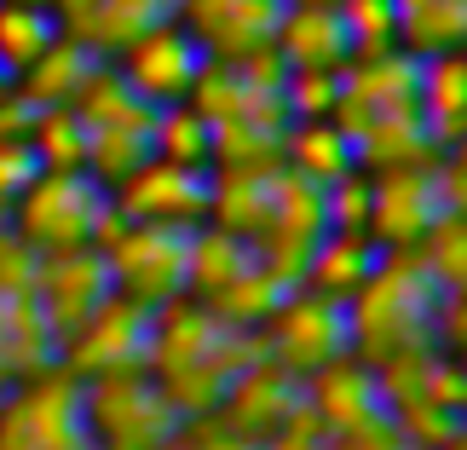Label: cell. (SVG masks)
Returning <instances> with one entry per match:
<instances>
[{
    "mask_svg": "<svg viewBox=\"0 0 467 450\" xmlns=\"http://www.w3.org/2000/svg\"><path fill=\"white\" fill-rule=\"evenodd\" d=\"M260 358V330L220 318L208 300L179 295L168 306H156L150 323V358L145 370L156 375V387L168 392V404L185 422H202L220 410L225 387Z\"/></svg>",
    "mask_w": 467,
    "mask_h": 450,
    "instance_id": "obj_1",
    "label": "cell"
},
{
    "mask_svg": "<svg viewBox=\"0 0 467 450\" xmlns=\"http://www.w3.org/2000/svg\"><path fill=\"white\" fill-rule=\"evenodd\" d=\"M439 312H444V289L433 283L416 248H381L364 289L347 300L352 358L387 364V358L439 347Z\"/></svg>",
    "mask_w": 467,
    "mask_h": 450,
    "instance_id": "obj_2",
    "label": "cell"
},
{
    "mask_svg": "<svg viewBox=\"0 0 467 450\" xmlns=\"http://www.w3.org/2000/svg\"><path fill=\"white\" fill-rule=\"evenodd\" d=\"M121 225L110 185H99L87 168H41L6 214V231L24 237L35 255H76L104 248Z\"/></svg>",
    "mask_w": 467,
    "mask_h": 450,
    "instance_id": "obj_3",
    "label": "cell"
},
{
    "mask_svg": "<svg viewBox=\"0 0 467 450\" xmlns=\"http://www.w3.org/2000/svg\"><path fill=\"white\" fill-rule=\"evenodd\" d=\"M81 410L99 450H173L185 434V416L168 404L150 370H116L81 382Z\"/></svg>",
    "mask_w": 467,
    "mask_h": 450,
    "instance_id": "obj_4",
    "label": "cell"
},
{
    "mask_svg": "<svg viewBox=\"0 0 467 450\" xmlns=\"http://www.w3.org/2000/svg\"><path fill=\"white\" fill-rule=\"evenodd\" d=\"M0 450H99L76 375L52 364L0 392Z\"/></svg>",
    "mask_w": 467,
    "mask_h": 450,
    "instance_id": "obj_5",
    "label": "cell"
},
{
    "mask_svg": "<svg viewBox=\"0 0 467 450\" xmlns=\"http://www.w3.org/2000/svg\"><path fill=\"white\" fill-rule=\"evenodd\" d=\"M260 352L272 358V364H283L289 375H300V382L317 375V370H329L335 358L352 352L347 300L295 283V289L277 300V312L260 323Z\"/></svg>",
    "mask_w": 467,
    "mask_h": 450,
    "instance_id": "obj_6",
    "label": "cell"
},
{
    "mask_svg": "<svg viewBox=\"0 0 467 450\" xmlns=\"http://www.w3.org/2000/svg\"><path fill=\"white\" fill-rule=\"evenodd\" d=\"M191 231L196 225H150V220H121L104 243V266H110L116 295L168 306L185 295L191 283Z\"/></svg>",
    "mask_w": 467,
    "mask_h": 450,
    "instance_id": "obj_7",
    "label": "cell"
},
{
    "mask_svg": "<svg viewBox=\"0 0 467 450\" xmlns=\"http://www.w3.org/2000/svg\"><path fill=\"white\" fill-rule=\"evenodd\" d=\"M444 214H451V203H444V156L369 173V225L364 231L375 248H416Z\"/></svg>",
    "mask_w": 467,
    "mask_h": 450,
    "instance_id": "obj_8",
    "label": "cell"
},
{
    "mask_svg": "<svg viewBox=\"0 0 467 450\" xmlns=\"http://www.w3.org/2000/svg\"><path fill=\"white\" fill-rule=\"evenodd\" d=\"M150 323L156 306L110 295L93 318H81L76 330L58 340V370H69L76 382H93V375H116V370H145L150 358Z\"/></svg>",
    "mask_w": 467,
    "mask_h": 450,
    "instance_id": "obj_9",
    "label": "cell"
},
{
    "mask_svg": "<svg viewBox=\"0 0 467 450\" xmlns=\"http://www.w3.org/2000/svg\"><path fill=\"white\" fill-rule=\"evenodd\" d=\"M110 64H116V76L128 81L139 99L161 110V104H185L191 99L208 52L196 47V35L179 24V17H161V24H150L145 35H133L128 47H116Z\"/></svg>",
    "mask_w": 467,
    "mask_h": 450,
    "instance_id": "obj_10",
    "label": "cell"
},
{
    "mask_svg": "<svg viewBox=\"0 0 467 450\" xmlns=\"http://www.w3.org/2000/svg\"><path fill=\"white\" fill-rule=\"evenodd\" d=\"M116 196L121 220H150V225H202L208 196H213V168H185V162L150 156L145 168H133Z\"/></svg>",
    "mask_w": 467,
    "mask_h": 450,
    "instance_id": "obj_11",
    "label": "cell"
},
{
    "mask_svg": "<svg viewBox=\"0 0 467 450\" xmlns=\"http://www.w3.org/2000/svg\"><path fill=\"white\" fill-rule=\"evenodd\" d=\"M300 410H306V382L300 375H289L283 364H272V358H254L237 382L225 387V399H220V410H213V422L220 427H231V434H243V439H254V445H265L277 434V427H289Z\"/></svg>",
    "mask_w": 467,
    "mask_h": 450,
    "instance_id": "obj_12",
    "label": "cell"
},
{
    "mask_svg": "<svg viewBox=\"0 0 467 450\" xmlns=\"http://www.w3.org/2000/svg\"><path fill=\"white\" fill-rule=\"evenodd\" d=\"M173 17L196 35V47L220 64L254 58L277 41L283 0H179Z\"/></svg>",
    "mask_w": 467,
    "mask_h": 450,
    "instance_id": "obj_13",
    "label": "cell"
},
{
    "mask_svg": "<svg viewBox=\"0 0 467 450\" xmlns=\"http://www.w3.org/2000/svg\"><path fill=\"white\" fill-rule=\"evenodd\" d=\"M116 295L110 266H104V248H76V255H41V272H35V306L52 323V335H69L81 318H93L104 300Z\"/></svg>",
    "mask_w": 467,
    "mask_h": 450,
    "instance_id": "obj_14",
    "label": "cell"
},
{
    "mask_svg": "<svg viewBox=\"0 0 467 450\" xmlns=\"http://www.w3.org/2000/svg\"><path fill=\"white\" fill-rule=\"evenodd\" d=\"M306 410L323 434H364V427H387L392 410L381 399V382H375V364L364 358H335L329 370L306 375Z\"/></svg>",
    "mask_w": 467,
    "mask_h": 450,
    "instance_id": "obj_15",
    "label": "cell"
},
{
    "mask_svg": "<svg viewBox=\"0 0 467 450\" xmlns=\"http://www.w3.org/2000/svg\"><path fill=\"white\" fill-rule=\"evenodd\" d=\"M179 0H52L64 35H76L81 47H93L110 58L116 47H128L133 35H145L150 24L173 17Z\"/></svg>",
    "mask_w": 467,
    "mask_h": 450,
    "instance_id": "obj_16",
    "label": "cell"
},
{
    "mask_svg": "<svg viewBox=\"0 0 467 450\" xmlns=\"http://www.w3.org/2000/svg\"><path fill=\"white\" fill-rule=\"evenodd\" d=\"M272 47L289 69H347L358 58L340 6H283Z\"/></svg>",
    "mask_w": 467,
    "mask_h": 450,
    "instance_id": "obj_17",
    "label": "cell"
},
{
    "mask_svg": "<svg viewBox=\"0 0 467 450\" xmlns=\"http://www.w3.org/2000/svg\"><path fill=\"white\" fill-rule=\"evenodd\" d=\"M52 364H58V335L41 318L35 295L0 289V387L24 382V375H41Z\"/></svg>",
    "mask_w": 467,
    "mask_h": 450,
    "instance_id": "obj_18",
    "label": "cell"
},
{
    "mask_svg": "<svg viewBox=\"0 0 467 450\" xmlns=\"http://www.w3.org/2000/svg\"><path fill=\"white\" fill-rule=\"evenodd\" d=\"M104 64V52L81 47L76 35H58L41 58H35L24 76H17V93H24L35 110H69L81 99V87L93 81V69Z\"/></svg>",
    "mask_w": 467,
    "mask_h": 450,
    "instance_id": "obj_19",
    "label": "cell"
},
{
    "mask_svg": "<svg viewBox=\"0 0 467 450\" xmlns=\"http://www.w3.org/2000/svg\"><path fill=\"white\" fill-rule=\"evenodd\" d=\"M421 116L433 128L439 151L456 145V133L467 128V47L451 52H427L421 58Z\"/></svg>",
    "mask_w": 467,
    "mask_h": 450,
    "instance_id": "obj_20",
    "label": "cell"
},
{
    "mask_svg": "<svg viewBox=\"0 0 467 450\" xmlns=\"http://www.w3.org/2000/svg\"><path fill=\"white\" fill-rule=\"evenodd\" d=\"M375 260H381V248L369 243V231H323V243L312 248L300 283L317 289V295L352 300L358 289H364V277L375 272Z\"/></svg>",
    "mask_w": 467,
    "mask_h": 450,
    "instance_id": "obj_21",
    "label": "cell"
},
{
    "mask_svg": "<svg viewBox=\"0 0 467 450\" xmlns=\"http://www.w3.org/2000/svg\"><path fill=\"white\" fill-rule=\"evenodd\" d=\"M283 168L312 179V185H335L340 173L358 168V156H352L347 128L335 116H323V121H289V133H283Z\"/></svg>",
    "mask_w": 467,
    "mask_h": 450,
    "instance_id": "obj_22",
    "label": "cell"
},
{
    "mask_svg": "<svg viewBox=\"0 0 467 450\" xmlns=\"http://www.w3.org/2000/svg\"><path fill=\"white\" fill-rule=\"evenodd\" d=\"M64 35L52 0H0V64L12 69V81L41 58V52Z\"/></svg>",
    "mask_w": 467,
    "mask_h": 450,
    "instance_id": "obj_23",
    "label": "cell"
},
{
    "mask_svg": "<svg viewBox=\"0 0 467 450\" xmlns=\"http://www.w3.org/2000/svg\"><path fill=\"white\" fill-rule=\"evenodd\" d=\"M467 41V0H399V47L416 58Z\"/></svg>",
    "mask_w": 467,
    "mask_h": 450,
    "instance_id": "obj_24",
    "label": "cell"
},
{
    "mask_svg": "<svg viewBox=\"0 0 467 450\" xmlns=\"http://www.w3.org/2000/svg\"><path fill=\"white\" fill-rule=\"evenodd\" d=\"M150 151L161 162H185V168H213V121L196 104H161L156 128H150Z\"/></svg>",
    "mask_w": 467,
    "mask_h": 450,
    "instance_id": "obj_25",
    "label": "cell"
},
{
    "mask_svg": "<svg viewBox=\"0 0 467 450\" xmlns=\"http://www.w3.org/2000/svg\"><path fill=\"white\" fill-rule=\"evenodd\" d=\"M416 255H421V266L433 272V283L444 295L467 289V214H444V220L416 243Z\"/></svg>",
    "mask_w": 467,
    "mask_h": 450,
    "instance_id": "obj_26",
    "label": "cell"
},
{
    "mask_svg": "<svg viewBox=\"0 0 467 450\" xmlns=\"http://www.w3.org/2000/svg\"><path fill=\"white\" fill-rule=\"evenodd\" d=\"M29 151L41 168H87V128L76 110H41L29 128Z\"/></svg>",
    "mask_w": 467,
    "mask_h": 450,
    "instance_id": "obj_27",
    "label": "cell"
},
{
    "mask_svg": "<svg viewBox=\"0 0 467 450\" xmlns=\"http://www.w3.org/2000/svg\"><path fill=\"white\" fill-rule=\"evenodd\" d=\"M347 17L352 52H387L399 47V0H335Z\"/></svg>",
    "mask_w": 467,
    "mask_h": 450,
    "instance_id": "obj_28",
    "label": "cell"
},
{
    "mask_svg": "<svg viewBox=\"0 0 467 450\" xmlns=\"http://www.w3.org/2000/svg\"><path fill=\"white\" fill-rule=\"evenodd\" d=\"M35 173H41V162H35L29 139H0V225H6L12 203L24 196V185H29Z\"/></svg>",
    "mask_w": 467,
    "mask_h": 450,
    "instance_id": "obj_29",
    "label": "cell"
},
{
    "mask_svg": "<svg viewBox=\"0 0 467 450\" xmlns=\"http://www.w3.org/2000/svg\"><path fill=\"white\" fill-rule=\"evenodd\" d=\"M439 347L467 370V289L444 295V312H439Z\"/></svg>",
    "mask_w": 467,
    "mask_h": 450,
    "instance_id": "obj_30",
    "label": "cell"
},
{
    "mask_svg": "<svg viewBox=\"0 0 467 450\" xmlns=\"http://www.w3.org/2000/svg\"><path fill=\"white\" fill-rule=\"evenodd\" d=\"M444 203H451V214H467V162L462 156H444Z\"/></svg>",
    "mask_w": 467,
    "mask_h": 450,
    "instance_id": "obj_31",
    "label": "cell"
},
{
    "mask_svg": "<svg viewBox=\"0 0 467 450\" xmlns=\"http://www.w3.org/2000/svg\"><path fill=\"white\" fill-rule=\"evenodd\" d=\"M439 450H467V427H462V434H451V439H444Z\"/></svg>",
    "mask_w": 467,
    "mask_h": 450,
    "instance_id": "obj_32",
    "label": "cell"
},
{
    "mask_svg": "<svg viewBox=\"0 0 467 450\" xmlns=\"http://www.w3.org/2000/svg\"><path fill=\"white\" fill-rule=\"evenodd\" d=\"M12 87H17V81H12V69H6V64H0V99H6V93H12Z\"/></svg>",
    "mask_w": 467,
    "mask_h": 450,
    "instance_id": "obj_33",
    "label": "cell"
},
{
    "mask_svg": "<svg viewBox=\"0 0 467 450\" xmlns=\"http://www.w3.org/2000/svg\"><path fill=\"white\" fill-rule=\"evenodd\" d=\"M392 450H410V445H404V439H399V445H392Z\"/></svg>",
    "mask_w": 467,
    "mask_h": 450,
    "instance_id": "obj_34",
    "label": "cell"
},
{
    "mask_svg": "<svg viewBox=\"0 0 467 450\" xmlns=\"http://www.w3.org/2000/svg\"><path fill=\"white\" fill-rule=\"evenodd\" d=\"M173 450H179V445H173Z\"/></svg>",
    "mask_w": 467,
    "mask_h": 450,
    "instance_id": "obj_35",
    "label": "cell"
}]
</instances>
